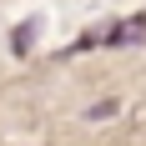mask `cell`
I'll return each instance as SVG.
<instances>
[{
    "label": "cell",
    "mask_w": 146,
    "mask_h": 146,
    "mask_svg": "<svg viewBox=\"0 0 146 146\" xmlns=\"http://www.w3.org/2000/svg\"><path fill=\"white\" fill-rule=\"evenodd\" d=\"M116 111H121V96H106V101L86 106V121H106V116H116Z\"/></svg>",
    "instance_id": "obj_1"
}]
</instances>
